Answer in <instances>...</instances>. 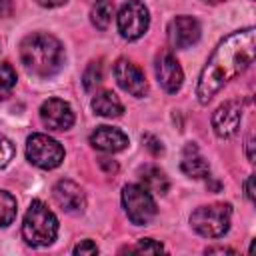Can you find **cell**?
<instances>
[{
    "instance_id": "cell-1",
    "label": "cell",
    "mask_w": 256,
    "mask_h": 256,
    "mask_svg": "<svg viewBox=\"0 0 256 256\" xmlns=\"http://www.w3.org/2000/svg\"><path fill=\"white\" fill-rule=\"evenodd\" d=\"M254 46L256 30L252 26L232 32L216 46L196 84V96L200 104H208L226 82L250 68V64L254 62Z\"/></svg>"
},
{
    "instance_id": "cell-7",
    "label": "cell",
    "mask_w": 256,
    "mask_h": 256,
    "mask_svg": "<svg viewBox=\"0 0 256 256\" xmlns=\"http://www.w3.org/2000/svg\"><path fill=\"white\" fill-rule=\"evenodd\" d=\"M150 26V12L140 0H128L118 12V32L126 40H138Z\"/></svg>"
},
{
    "instance_id": "cell-17",
    "label": "cell",
    "mask_w": 256,
    "mask_h": 256,
    "mask_svg": "<svg viewBox=\"0 0 256 256\" xmlns=\"http://www.w3.org/2000/svg\"><path fill=\"white\" fill-rule=\"evenodd\" d=\"M140 180H142V186L154 194H166L170 188L168 176L158 166H144L140 170Z\"/></svg>"
},
{
    "instance_id": "cell-22",
    "label": "cell",
    "mask_w": 256,
    "mask_h": 256,
    "mask_svg": "<svg viewBox=\"0 0 256 256\" xmlns=\"http://www.w3.org/2000/svg\"><path fill=\"white\" fill-rule=\"evenodd\" d=\"M122 252H138V254H160L164 252V246L152 238H142L138 240L136 246H126L122 248Z\"/></svg>"
},
{
    "instance_id": "cell-8",
    "label": "cell",
    "mask_w": 256,
    "mask_h": 256,
    "mask_svg": "<svg viewBox=\"0 0 256 256\" xmlns=\"http://www.w3.org/2000/svg\"><path fill=\"white\" fill-rule=\"evenodd\" d=\"M114 78H116L118 86L124 92H128L130 96H134V98H142L148 92V82H146V76H144L142 68L136 66L128 58L116 60V64H114Z\"/></svg>"
},
{
    "instance_id": "cell-6",
    "label": "cell",
    "mask_w": 256,
    "mask_h": 256,
    "mask_svg": "<svg viewBox=\"0 0 256 256\" xmlns=\"http://www.w3.org/2000/svg\"><path fill=\"white\" fill-rule=\"evenodd\" d=\"M26 158L30 164L42 168V170H52L58 168L64 160V148L58 140L50 138L48 134H32L26 140Z\"/></svg>"
},
{
    "instance_id": "cell-16",
    "label": "cell",
    "mask_w": 256,
    "mask_h": 256,
    "mask_svg": "<svg viewBox=\"0 0 256 256\" xmlns=\"http://www.w3.org/2000/svg\"><path fill=\"white\" fill-rule=\"evenodd\" d=\"M92 110L104 118H118V116H122L124 106L112 90H102L92 98Z\"/></svg>"
},
{
    "instance_id": "cell-5",
    "label": "cell",
    "mask_w": 256,
    "mask_h": 256,
    "mask_svg": "<svg viewBox=\"0 0 256 256\" xmlns=\"http://www.w3.org/2000/svg\"><path fill=\"white\" fill-rule=\"evenodd\" d=\"M122 206L128 220L136 226L150 224L158 212L152 192H148L142 184H126L122 188Z\"/></svg>"
},
{
    "instance_id": "cell-19",
    "label": "cell",
    "mask_w": 256,
    "mask_h": 256,
    "mask_svg": "<svg viewBox=\"0 0 256 256\" xmlns=\"http://www.w3.org/2000/svg\"><path fill=\"white\" fill-rule=\"evenodd\" d=\"M14 218H16V198L10 192L0 190V228L12 224Z\"/></svg>"
},
{
    "instance_id": "cell-30",
    "label": "cell",
    "mask_w": 256,
    "mask_h": 256,
    "mask_svg": "<svg viewBox=\"0 0 256 256\" xmlns=\"http://www.w3.org/2000/svg\"><path fill=\"white\" fill-rule=\"evenodd\" d=\"M252 148H254V140H252V136H250L248 142H246V154H248V160H250V162H254V152H252Z\"/></svg>"
},
{
    "instance_id": "cell-21",
    "label": "cell",
    "mask_w": 256,
    "mask_h": 256,
    "mask_svg": "<svg viewBox=\"0 0 256 256\" xmlns=\"http://www.w3.org/2000/svg\"><path fill=\"white\" fill-rule=\"evenodd\" d=\"M100 82H102V62H100V60H98V62H90L88 68H86L84 74H82V84H84L86 90H92V88H96Z\"/></svg>"
},
{
    "instance_id": "cell-32",
    "label": "cell",
    "mask_w": 256,
    "mask_h": 256,
    "mask_svg": "<svg viewBox=\"0 0 256 256\" xmlns=\"http://www.w3.org/2000/svg\"><path fill=\"white\" fill-rule=\"evenodd\" d=\"M206 4H220V2H226V0H204Z\"/></svg>"
},
{
    "instance_id": "cell-18",
    "label": "cell",
    "mask_w": 256,
    "mask_h": 256,
    "mask_svg": "<svg viewBox=\"0 0 256 256\" xmlns=\"http://www.w3.org/2000/svg\"><path fill=\"white\" fill-rule=\"evenodd\" d=\"M114 18V2L112 0H96L90 10V20L98 30H106Z\"/></svg>"
},
{
    "instance_id": "cell-10",
    "label": "cell",
    "mask_w": 256,
    "mask_h": 256,
    "mask_svg": "<svg viewBox=\"0 0 256 256\" xmlns=\"http://www.w3.org/2000/svg\"><path fill=\"white\" fill-rule=\"evenodd\" d=\"M40 118L48 130H56V132H64L74 124V112L70 104L64 102L62 98L44 100L40 106Z\"/></svg>"
},
{
    "instance_id": "cell-4",
    "label": "cell",
    "mask_w": 256,
    "mask_h": 256,
    "mask_svg": "<svg viewBox=\"0 0 256 256\" xmlns=\"http://www.w3.org/2000/svg\"><path fill=\"white\" fill-rule=\"evenodd\" d=\"M232 220V208L228 204L200 206L192 212L190 224L204 238H220L228 232Z\"/></svg>"
},
{
    "instance_id": "cell-13",
    "label": "cell",
    "mask_w": 256,
    "mask_h": 256,
    "mask_svg": "<svg viewBox=\"0 0 256 256\" xmlns=\"http://www.w3.org/2000/svg\"><path fill=\"white\" fill-rule=\"evenodd\" d=\"M156 78H158L160 86L168 94H174V92H178L182 88L184 72H182L180 62L170 52H162L156 58Z\"/></svg>"
},
{
    "instance_id": "cell-11",
    "label": "cell",
    "mask_w": 256,
    "mask_h": 256,
    "mask_svg": "<svg viewBox=\"0 0 256 256\" xmlns=\"http://www.w3.org/2000/svg\"><path fill=\"white\" fill-rule=\"evenodd\" d=\"M240 120H242V108L236 100H228L220 104L212 114L214 134L218 138H232L240 128Z\"/></svg>"
},
{
    "instance_id": "cell-20",
    "label": "cell",
    "mask_w": 256,
    "mask_h": 256,
    "mask_svg": "<svg viewBox=\"0 0 256 256\" xmlns=\"http://www.w3.org/2000/svg\"><path fill=\"white\" fill-rule=\"evenodd\" d=\"M16 86V70L8 62H0V100H6Z\"/></svg>"
},
{
    "instance_id": "cell-31",
    "label": "cell",
    "mask_w": 256,
    "mask_h": 256,
    "mask_svg": "<svg viewBox=\"0 0 256 256\" xmlns=\"http://www.w3.org/2000/svg\"><path fill=\"white\" fill-rule=\"evenodd\" d=\"M214 252H220V254H224V252L234 254V250H232V248H222V246H216V248H206V254H214Z\"/></svg>"
},
{
    "instance_id": "cell-15",
    "label": "cell",
    "mask_w": 256,
    "mask_h": 256,
    "mask_svg": "<svg viewBox=\"0 0 256 256\" xmlns=\"http://www.w3.org/2000/svg\"><path fill=\"white\" fill-rule=\"evenodd\" d=\"M180 170L190 176V178H208L210 176V166L208 160L200 154L198 146L194 142H188L182 150V158H180Z\"/></svg>"
},
{
    "instance_id": "cell-25",
    "label": "cell",
    "mask_w": 256,
    "mask_h": 256,
    "mask_svg": "<svg viewBox=\"0 0 256 256\" xmlns=\"http://www.w3.org/2000/svg\"><path fill=\"white\" fill-rule=\"evenodd\" d=\"M72 252H74V254H80V256H84V254H98V246H96L92 240H82L80 244L74 246Z\"/></svg>"
},
{
    "instance_id": "cell-12",
    "label": "cell",
    "mask_w": 256,
    "mask_h": 256,
    "mask_svg": "<svg viewBox=\"0 0 256 256\" xmlns=\"http://www.w3.org/2000/svg\"><path fill=\"white\" fill-rule=\"evenodd\" d=\"M52 196L54 202L68 214H80L86 208V196L82 188L68 178H62L52 186Z\"/></svg>"
},
{
    "instance_id": "cell-3",
    "label": "cell",
    "mask_w": 256,
    "mask_h": 256,
    "mask_svg": "<svg viewBox=\"0 0 256 256\" xmlns=\"http://www.w3.org/2000/svg\"><path fill=\"white\" fill-rule=\"evenodd\" d=\"M22 236L30 246H48L58 236V218L42 202L32 200L22 222Z\"/></svg>"
},
{
    "instance_id": "cell-26",
    "label": "cell",
    "mask_w": 256,
    "mask_h": 256,
    "mask_svg": "<svg viewBox=\"0 0 256 256\" xmlns=\"http://www.w3.org/2000/svg\"><path fill=\"white\" fill-rule=\"evenodd\" d=\"M100 166L104 168L106 174H116L118 172V164L114 160H110V158H100Z\"/></svg>"
},
{
    "instance_id": "cell-29",
    "label": "cell",
    "mask_w": 256,
    "mask_h": 256,
    "mask_svg": "<svg viewBox=\"0 0 256 256\" xmlns=\"http://www.w3.org/2000/svg\"><path fill=\"white\" fill-rule=\"evenodd\" d=\"M10 14H12V2L0 0V16H10Z\"/></svg>"
},
{
    "instance_id": "cell-2",
    "label": "cell",
    "mask_w": 256,
    "mask_h": 256,
    "mask_svg": "<svg viewBox=\"0 0 256 256\" xmlns=\"http://www.w3.org/2000/svg\"><path fill=\"white\" fill-rule=\"evenodd\" d=\"M20 60L32 76L50 78L64 64V48L52 34L32 32L20 42Z\"/></svg>"
},
{
    "instance_id": "cell-14",
    "label": "cell",
    "mask_w": 256,
    "mask_h": 256,
    "mask_svg": "<svg viewBox=\"0 0 256 256\" xmlns=\"http://www.w3.org/2000/svg\"><path fill=\"white\" fill-rule=\"evenodd\" d=\"M90 144L100 152L116 154L128 146V136L112 126H96V130L90 134Z\"/></svg>"
},
{
    "instance_id": "cell-27",
    "label": "cell",
    "mask_w": 256,
    "mask_h": 256,
    "mask_svg": "<svg viewBox=\"0 0 256 256\" xmlns=\"http://www.w3.org/2000/svg\"><path fill=\"white\" fill-rule=\"evenodd\" d=\"M244 190H246L248 200L252 202V200H254V176H252V174H250V176H248V180L244 182Z\"/></svg>"
},
{
    "instance_id": "cell-23",
    "label": "cell",
    "mask_w": 256,
    "mask_h": 256,
    "mask_svg": "<svg viewBox=\"0 0 256 256\" xmlns=\"http://www.w3.org/2000/svg\"><path fill=\"white\" fill-rule=\"evenodd\" d=\"M14 152H16L14 150V144L6 136L0 134V170L10 164V160L14 158Z\"/></svg>"
},
{
    "instance_id": "cell-9",
    "label": "cell",
    "mask_w": 256,
    "mask_h": 256,
    "mask_svg": "<svg viewBox=\"0 0 256 256\" xmlns=\"http://www.w3.org/2000/svg\"><path fill=\"white\" fill-rule=\"evenodd\" d=\"M200 24L196 18L192 16H176L170 20L168 24V42L172 48L176 50H184V48H190L194 46L198 40H200Z\"/></svg>"
},
{
    "instance_id": "cell-24",
    "label": "cell",
    "mask_w": 256,
    "mask_h": 256,
    "mask_svg": "<svg viewBox=\"0 0 256 256\" xmlns=\"http://www.w3.org/2000/svg\"><path fill=\"white\" fill-rule=\"evenodd\" d=\"M142 142H144V146H146L154 156L164 154V146H162V142H160L156 136H152V134H144V136H142Z\"/></svg>"
},
{
    "instance_id": "cell-28",
    "label": "cell",
    "mask_w": 256,
    "mask_h": 256,
    "mask_svg": "<svg viewBox=\"0 0 256 256\" xmlns=\"http://www.w3.org/2000/svg\"><path fill=\"white\" fill-rule=\"evenodd\" d=\"M42 8H56V6H62V4H66L68 0H36Z\"/></svg>"
}]
</instances>
